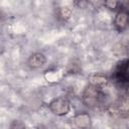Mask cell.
<instances>
[{
  "label": "cell",
  "mask_w": 129,
  "mask_h": 129,
  "mask_svg": "<svg viewBox=\"0 0 129 129\" xmlns=\"http://www.w3.org/2000/svg\"><path fill=\"white\" fill-rule=\"evenodd\" d=\"M86 129H92V128H91V127H90V128H86Z\"/></svg>",
  "instance_id": "9"
},
{
  "label": "cell",
  "mask_w": 129,
  "mask_h": 129,
  "mask_svg": "<svg viewBox=\"0 0 129 129\" xmlns=\"http://www.w3.org/2000/svg\"><path fill=\"white\" fill-rule=\"evenodd\" d=\"M113 24L118 31H123L129 26V2H127V6H125V2H120Z\"/></svg>",
  "instance_id": "3"
},
{
  "label": "cell",
  "mask_w": 129,
  "mask_h": 129,
  "mask_svg": "<svg viewBox=\"0 0 129 129\" xmlns=\"http://www.w3.org/2000/svg\"><path fill=\"white\" fill-rule=\"evenodd\" d=\"M105 100V93L103 90H100L99 88L88 84L85 88L83 94H82V102L85 106L88 108H96Z\"/></svg>",
  "instance_id": "1"
},
{
  "label": "cell",
  "mask_w": 129,
  "mask_h": 129,
  "mask_svg": "<svg viewBox=\"0 0 129 129\" xmlns=\"http://www.w3.org/2000/svg\"><path fill=\"white\" fill-rule=\"evenodd\" d=\"M9 129H25V124L21 120H13L9 124Z\"/></svg>",
  "instance_id": "7"
},
{
  "label": "cell",
  "mask_w": 129,
  "mask_h": 129,
  "mask_svg": "<svg viewBox=\"0 0 129 129\" xmlns=\"http://www.w3.org/2000/svg\"><path fill=\"white\" fill-rule=\"evenodd\" d=\"M72 14H73V10L70 6L64 5V6L56 8V16L61 21H67L68 19H70Z\"/></svg>",
  "instance_id": "6"
},
{
  "label": "cell",
  "mask_w": 129,
  "mask_h": 129,
  "mask_svg": "<svg viewBox=\"0 0 129 129\" xmlns=\"http://www.w3.org/2000/svg\"><path fill=\"white\" fill-rule=\"evenodd\" d=\"M45 63H46V56L42 52H39V51L33 52L27 58V66L32 70L42 68Z\"/></svg>",
  "instance_id": "5"
},
{
  "label": "cell",
  "mask_w": 129,
  "mask_h": 129,
  "mask_svg": "<svg viewBox=\"0 0 129 129\" xmlns=\"http://www.w3.org/2000/svg\"><path fill=\"white\" fill-rule=\"evenodd\" d=\"M92 124L91 116L87 112H80L74 115L71 119V125L74 129H86L90 128Z\"/></svg>",
  "instance_id": "4"
},
{
  "label": "cell",
  "mask_w": 129,
  "mask_h": 129,
  "mask_svg": "<svg viewBox=\"0 0 129 129\" xmlns=\"http://www.w3.org/2000/svg\"><path fill=\"white\" fill-rule=\"evenodd\" d=\"M48 109L55 116L62 117V116H66L71 111L72 104H71V101L67 97L59 96V97L52 99L48 103Z\"/></svg>",
  "instance_id": "2"
},
{
  "label": "cell",
  "mask_w": 129,
  "mask_h": 129,
  "mask_svg": "<svg viewBox=\"0 0 129 129\" xmlns=\"http://www.w3.org/2000/svg\"><path fill=\"white\" fill-rule=\"evenodd\" d=\"M104 6H106L107 8L109 9H116L118 8L119 9V6H120V2H115V1H107L104 3Z\"/></svg>",
  "instance_id": "8"
}]
</instances>
